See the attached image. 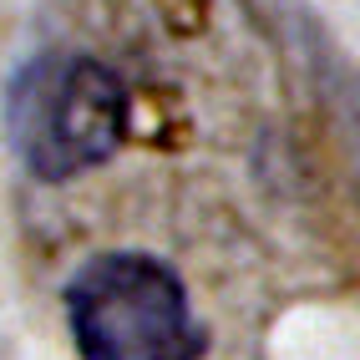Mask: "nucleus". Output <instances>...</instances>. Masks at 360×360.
<instances>
[{
  "label": "nucleus",
  "mask_w": 360,
  "mask_h": 360,
  "mask_svg": "<svg viewBox=\"0 0 360 360\" xmlns=\"http://www.w3.org/2000/svg\"><path fill=\"white\" fill-rule=\"evenodd\" d=\"M77 360H219L198 284L162 254L97 244L61 279Z\"/></svg>",
  "instance_id": "obj_1"
}]
</instances>
